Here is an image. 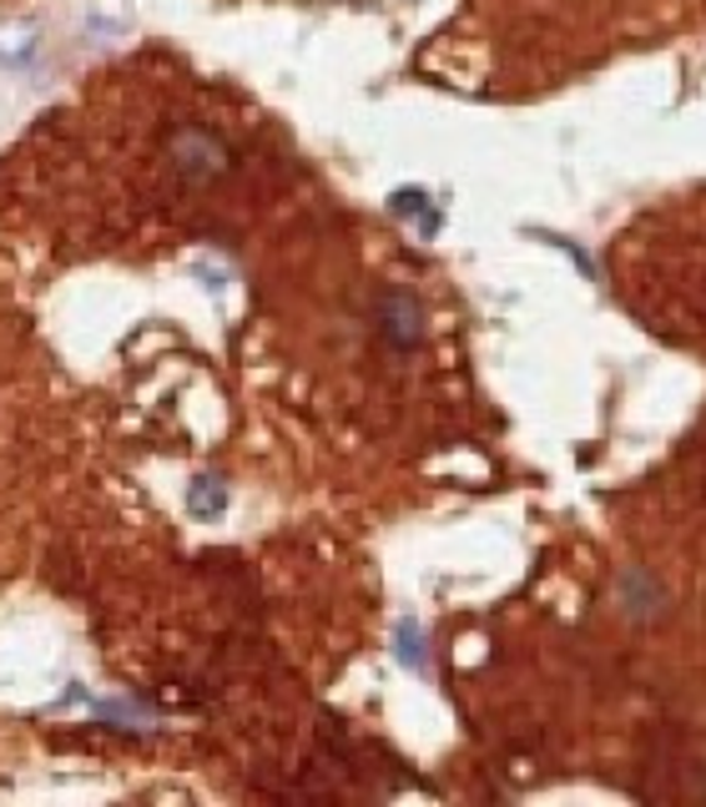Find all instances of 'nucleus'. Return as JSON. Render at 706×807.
I'll return each instance as SVG.
<instances>
[{"label":"nucleus","instance_id":"nucleus-1","mask_svg":"<svg viewBox=\"0 0 706 807\" xmlns=\"http://www.w3.org/2000/svg\"><path fill=\"white\" fill-rule=\"evenodd\" d=\"M162 156H167L172 177H177L183 187H212L233 172V147H227L217 131L197 127V121L172 127L167 142H162Z\"/></svg>","mask_w":706,"mask_h":807},{"label":"nucleus","instance_id":"nucleus-2","mask_svg":"<svg viewBox=\"0 0 706 807\" xmlns=\"http://www.w3.org/2000/svg\"><path fill=\"white\" fill-rule=\"evenodd\" d=\"M374 328L393 353H414L424 343V303L409 293V288H384L379 303H374Z\"/></svg>","mask_w":706,"mask_h":807},{"label":"nucleus","instance_id":"nucleus-3","mask_svg":"<svg viewBox=\"0 0 706 807\" xmlns=\"http://www.w3.org/2000/svg\"><path fill=\"white\" fill-rule=\"evenodd\" d=\"M667 606H671L667 586H661L646 565H626V571L615 575V611L626 616V621L651 625V621L667 616Z\"/></svg>","mask_w":706,"mask_h":807},{"label":"nucleus","instance_id":"nucleus-4","mask_svg":"<svg viewBox=\"0 0 706 807\" xmlns=\"http://www.w3.org/2000/svg\"><path fill=\"white\" fill-rule=\"evenodd\" d=\"M393 662L404 671H430V636L414 616H399V625H393Z\"/></svg>","mask_w":706,"mask_h":807},{"label":"nucleus","instance_id":"nucleus-5","mask_svg":"<svg viewBox=\"0 0 706 807\" xmlns=\"http://www.w3.org/2000/svg\"><path fill=\"white\" fill-rule=\"evenodd\" d=\"M389 212L393 218H414L419 227H424V237L439 233V208H434V197L424 192V187H399V192H389Z\"/></svg>","mask_w":706,"mask_h":807},{"label":"nucleus","instance_id":"nucleus-6","mask_svg":"<svg viewBox=\"0 0 706 807\" xmlns=\"http://www.w3.org/2000/svg\"><path fill=\"white\" fill-rule=\"evenodd\" d=\"M187 510H192L197 521H217L227 510V484L217 480V475H197V480L187 484Z\"/></svg>","mask_w":706,"mask_h":807},{"label":"nucleus","instance_id":"nucleus-7","mask_svg":"<svg viewBox=\"0 0 706 807\" xmlns=\"http://www.w3.org/2000/svg\"><path fill=\"white\" fill-rule=\"evenodd\" d=\"M545 243L555 253H565V258L576 262V273L580 278H590V283H601V268H596V258H590L586 248H580V243H570V237H561V233H545Z\"/></svg>","mask_w":706,"mask_h":807},{"label":"nucleus","instance_id":"nucleus-8","mask_svg":"<svg viewBox=\"0 0 706 807\" xmlns=\"http://www.w3.org/2000/svg\"><path fill=\"white\" fill-rule=\"evenodd\" d=\"M36 56V36L31 31H15V36H0V66H21Z\"/></svg>","mask_w":706,"mask_h":807}]
</instances>
